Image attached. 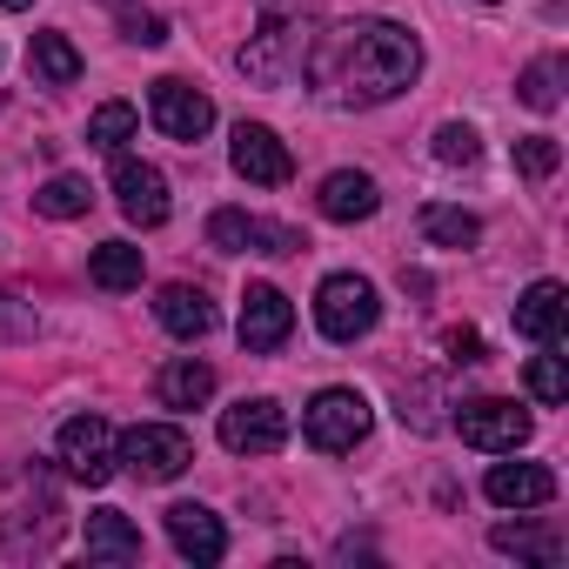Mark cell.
Instances as JSON below:
<instances>
[{
    "label": "cell",
    "instance_id": "6da1fadb",
    "mask_svg": "<svg viewBox=\"0 0 569 569\" xmlns=\"http://www.w3.org/2000/svg\"><path fill=\"white\" fill-rule=\"evenodd\" d=\"M302 74L329 108H382L416 88L422 74V41L396 21H342L336 34L309 41Z\"/></svg>",
    "mask_w": 569,
    "mask_h": 569
},
{
    "label": "cell",
    "instance_id": "7a4b0ae2",
    "mask_svg": "<svg viewBox=\"0 0 569 569\" xmlns=\"http://www.w3.org/2000/svg\"><path fill=\"white\" fill-rule=\"evenodd\" d=\"M309 41H316V34H302V21L268 14V21L248 34V48L234 54V68H241L254 88H289V81L302 74V61H309Z\"/></svg>",
    "mask_w": 569,
    "mask_h": 569
},
{
    "label": "cell",
    "instance_id": "3957f363",
    "mask_svg": "<svg viewBox=\"0 0 569 569\" xmlns=\"http://www.w3.org/2000/svg\"><path fill=\"white\" fill-rule=\"evenodd\" d=\"M376 322H382V296L369 274H329L316 289V329L329 342H362Z\"/></svg>",
    "mask_w": 569,
    "mask_h": 569
},
{
    "label": "cell",
    "instance_id": "277c9868",
    "mask_svg": "<svg viewBox=\"0 0 569 569\" xmlns=\"http://www.w3.org/2000/svg\"><path fill=\"white\" fill-rule=\"evenodd\" d=\"M369 422H376V409H369L362 389H322V396L302 409V436H309V449H322V456H349V449L369 436Z\"/></svg>",
    "mask_w": 569,
    "mask_h": 569
},
{
    "label": "cell",
    "instance_id": "5b68a950",
    "mask_svg": "<svg viewBox=\"0 0 569 569\" xmlns=\"http://www.w3.org/2000/svg\"><path fill=\"white\" fill-rule=\"evenodd\" d=\"M114 449H121V462H128L141 482H174V476L194 462V442H188V429H174V422H134L128 436H114Z\"/></svg>",
    "mask_w": 569,
    "mask_h": 569
},
{
    "label": "cell",
    "instance_id": "8992f818",
    "mask_svg": "<svg viewBox=\"0 0 569 569\" xmlns=\"http://www.w3.org/2000/svg\"><path fill=\"white\" fill-rule=\"evenodd\" d=\"M529 409H516V402H502V396H476V402H462L456 409V436L469 442V449H482V456H516L522 442H529Z\"/></svg>",
    "mask_w": 569,
    "mask_h": 569
},
{
    "label": "cell",
    "instance_id": "52a82bcc",
    "mask_svg": "<svg viewBox=\"0 0 569 569\" xmlns=\"http://www.w3.org/2000/svg\"><path fill=\"white\" fill-rule=\"evenodd\" d=\"M208 248L214 254H296L309 248L296 228H281V221H261L248 208H214L208 214Z\"/></svg>",
    "mask_w": 569,
    "mask_h": 569
},
{
    "label": "cell",
    "instance_id": "ba28073f",
    "mask_svg": "<svg viewBox=\"0 0 569 569\" xmlns=\"http://www.w3.org/2000/svg\"><path fill=\"white\" fill-rule=\"evenodd\" d=\"M148 121H154L168 141H201V134L214 128V101H208L194 81H181V74H161V81L148 88Z\"/></svg>",
    "mask_w": 569,
    "mask_h": 569
},
{
    "label": "cell",
    "instance_id": "9c48e42d",
    "mask_svg": "<svg viewBox=\"0 0 569 569\" xmlns=\"http://www.w3.org/2000/svg\"><path fill=\"white\" fill-rule=\"evenodd\" d=\"M61 469H68L74 482H88V489L114 482V469H121L114 429H108L101 416H74V422H61Z\"/></svg>",
    "mask_w": 569,
    "mask_h": 569
},
{
    "label": "cell",
    "instance_id": "30bf717a",
    "mask_svg": "<svg viewBox=\"0 0 569 569\" xmlns=\"http://www.w3.org/2000/svg\"><path fill=\"white\" fill-rule=\"evenodd\" d=\"M281 442H289V409H281V402L248 396V402L221 409V449H234V456H274Z\"/></svg>",
    "mask_w": 569,
    "mask_h": 569
},
{
    "label": "cell",
    "instance_id": "8fae6325",
    "mask_svg": "<svg viewBox=\"0 0 569 569\" xmlns=\"http://www.w3.org/2000/svg\"><path fill=\"white\" fill-rule=\"evenodd\" d=\"M234 329H241V349L248 356H274L281 342L296 336V302L281 296L274 281H254V289L241 296V322Z\"/></svg>",
    "mask_w": 569,
    "mask_h": 569
},
{
    "label": "cell",
    "instance_id": "7c38bea8",
    "mask_svg": "<svg viewBox=\"0 0 569 569\" xmlns=\"http://www.w3.org/2000/svg\"><path fill=\"white\" fill-rule=\"evenodd\" d=\"M228 161H234V174H241V181H254V188H281V181L296 174L289 141H281L274 128H261V121H241V128H234Z\"/></svg>",
    "mask_w": 569,
    "mask_h": 569
},
{
    "label": "cell",
    "instance_id": "4fadbf2b",
    "mask_svg": "<svg viewBox=\"0 0 569 569\" xmlns=\"http://www.w3.org/2000/svg\"><path fill=\"white\" fill-rule=\"evenodd\" d=\"M114 201L134 228H161L168 221V174L154 161H134V154H114Z\"/></svg>",
    "mask_w": 569,
    "mask_h": 569
},
{
    "label": "cell",
    "instance_id": "5bb4252c",
    "mask_svg": "<svg viewBox=\"0 0 569 569\" xmlns=\"http://www.w3.org/2000/svg\"><path fill=\"white\" fill-rule=\"evenodd\" d=\"M482 496L496 509H542V502H556V476L542 462H496L482 476Z\"/></svg>",
    "mask_w": 569,
    "mask_h": 569
},
{
    "label": "cell",
    "instance_id": "9a60e30c",
    "mask_svg": "<svg viewBox=\"0 0 569 569\" xmlns=\"http://www.w3.org/2000/svg\"><path fill=\"white\" fill-rule=\"evenodd\" d=\"M168 542H174L188 562H221V556H228V529H221V516L201 509V502H174V509H168Z\"/></svg>",
    "mask_w": 569,
    "mask_h": 569
},
{
    "label": "cell",
    "instance_id": "2e32d148",
    "mask_svg": "<svg viewBox=\"0 0 569 569\" xmlns=\"http://www.w3.org/2000/svg\"><path fill=\"white\" fill-rule=\"evenodd\" d=\"M562 322H569V296H562V281H529V289L516 296V336H522V342L556 349Z\"/></svg>",
    "mask_w": 569,
    "mask_h": 569
},
{
    "label": "cell",
    "instance_id": "e0dca14e",
    "mask_svg": "<svg viewBox=\"0 0 569 569\" xmlns=\"http://www.w3.org/2000/svg\"><path fill=\"white\" fill-rule=\"evenodd\" d=\"M316 208L329 214V221H369L376 208H382V188H376V174H362V168H336L329 181H322V194H316Z\"/></svg>",
    "mask_w": 569,
    "mask_h": 569
},
{
    "label": "cell",
    "instance_id": "ac0fdd59",
    "mask_svg": "<svg viewBox=\"0 0 569 569\" xmlns=\"http://www.w3.org/2000/svg\"><path fill=\"white\" fill-rule=\"evenodd\" d=\"M154 316H161V329H168L174 342H201V336L214 329V302H208L201 289H188V281H168V289L154 296Z\"/></svg>",
    "mask_w": 569,
    "mask_h": 569
},
{
    "label": "cell",
    "instance_id": "d6986e66",
    "mask_svg": "<svg viewBox=\"0 0 569 569\" xmlns=\"http://www.w3.org/2000/svg\"><path fill=\"white\" fill-rule=\"evenodd\" d=\"M81 542H88L94 562H141V529H134V516H121V509H94L88 529H81Z\"/></svg>",
    "mask_w": 569,
    "mask_h": 569
},
{
    "label": "cell",
    "instance_id": "ffe728a7",
    "mask_svg": "<svg viewBox=\"0 0 569 569\" xmlns=\"http://www.w3.org/2000/svg\"><path fill=\"white\" fill-rule=\"evenodd\" d=\"M141 248L134 241H101L94 254H88V281L94 289H108V296H128V289H141Z\"/></svg>",
    "mask_w": 569,
    "mask_h": 569
},
{
    "label": "cell",
    "instance_id": "44dd1931",
    "mask_svg": "<svg viewBox=\"0 0 569 569\" xmlns=\"http://www.w3.org/2000/svg\"><path fill=\"white\" fill-rule=\"evenodd\" d=\"M154 389H161V402H168V409H201V402L214 396V369H208L201 356H174V362L161 369V382H154Z\"/></svg>",
    "mask_w": 569,
    "mask_h": 569
},
{
    "label": "cell",
    "instance_id": "7402d4cb",
    "mask_svg": "<svg viewBox=\"0 0 569 569\" xmlns=\"http://www.w3.org/2000/svg\"><path fill=\"white\" fill-rule=\"evenodd\" d=\"M28 68H34V81H48V88H74V81H81V48L48 28V34H34Z\"/></svg>",
    "mask_w": 569,
    "mask_h": 569
},
{
    "label": "cell",
    "instance_id": "603a6c76",
    "mask_svg": "<svg viewBox=\"0 0 569 569\" xmlns=\"http://www.w3.org/2000/svg\"><path fill=\"white\" fill-rule=\"evenodd\" d=\"M489 542L502 556H529V562H562V529H536V522H496Z\"/></svg>",
    "mask_w": 569,
    "mask_h": 569
},
{
    "label": "cell",
    "instance_id": "cb8c5ba5",
    "mask_svg": "<svg viewBox=\"0 0 569 569\" xmlns=\"http://www.w3.org/2000/svg\"><path fill=\"white\" fill-rule=\"evenodd\" d=\"M416 221H422V234H429L436 248H476V241H482V221H476L469 208H442V201H429Z\"/></svg>",
    "mask_w": 569,
    "mask_h": 569
},
{
    "label": "cell",
    "instance_id": "d4e9b609",
    "mask_svg": "<svg viewBox=\"0 0 569 569\" xmlns=\"http://www.w3.org/2000/svg\"><path fill=\"white\" fill-rule=\"evenodd\" d=\"M34 208H41L48 221H81V214L94 208V188H88V174H54V181L34 194Z\"/></svg>",
    "mask_w": 569,
    "mask_h": 569
},
{
    "label": "cell",
    "instance_id": "484cf974",
    "mask_svg": "<svg viewBox=\"0 0 569 569\" xmlns=\"http://www.w3.org/2000/svg\"><path fill=\"white\" fill-rule=\"evenodd\" d=\"M134 128H141V114H134L128 101H101V108L88 114V141H94L101 154H121V148L134 141Z\"/></svg>",
    "mask_w": 569,
    "mask_h": 569
},
{
    "label": "cell",
    "instance_id": "4316f807",
    "mask_svg": "<svg viewBox=\"0 0 569 569\" xmlns=\"http://www.w3.org/2000/svg\"><path fill=\"white\" fill-rule=\"evenodd\" d=\"M516 94H522V108H536V114H549V108L562 101V61H556V54H542V61H529V68H522V81H516Z\"/></svg>",
    "mask_w": 569,
    "mask_h": 569
},
{
    "label": "cell",
    "instance_id": "83f0119b",
    "mask_svg": "<svg viewBox=\"0 0 569 569\" xmlns=\"http://www.w3.org/2000/svg\"><path fill=\"white\" fill-rule=\"evenodd\" d=\"M556 168H562V141H556V134H522V141H516V174L549 181Z\"/></svg>",
    "mask_w": 569,
    "mask_h": 569
},
{
    "label": "cell",
    "instance_id": "f1b7e54d",
    "mask_svg": "<svg viewBox=\"0 0 569 569\" xmlns=\"http://www.w3.org/2000/svg\"><path fill=\"white\" fill-rule=\"evenodd\" d=\"M34 336H41V316H34V302H21V296H8V289H0V349L34 342Z\"/></svg>",
    "mask_w": 569,
    "mask_h": 569
},
{
    "label": "cell",
    "instance_id": "f546056e",
    "mask_svg": "<svg viewBox=\"0 0 569 569\" xmlns=\"http://www.w3.org/2000/svg\"><path fill=\"white\" fill-rule=\"evenodd\" d=\"M476 154H482V141H476L469 121H442V128H436V161H442V168H469Z\"/></svg>",
    "mask_w": 569,
    "mask_h": 569
},
{
    "label": "cell",
    "instance_id": "4dcf8cb0",
    "mask_svg": "<svg viewBox=\"0 0 569 569\" xmlns=\"http://www.w3.org/2000/svg\"><path fill=\"white\" fill-rule=\"evenodd\" d=\"M522 382H529V396H536L542 409H556V402L569 396V369H562V356H536Z\"/></svg>",
    "mask_w": 569,
    "mask_h": 569
},
{
    "label": "cell",
    "instance_id": "1f68e13d",
    "mask_svg": "<svg viewBox=\"0 0 569 569\" xmlns=\"http://www.w3.org/2000/svg\"><path fill=\"white\" fill-rule=\"evenodd\" d=\"M121 34H128L134 48H161V41H168V21H161V14H134V8H128V14H121Z\"/></svg>",
    "mask_w": 569,
    "mask_h": 569
},
{
    "label": "cell",
    "instance_id": "d6a6232c",
    "mask_svg": "<svg viewBox=\"0 0 569 569\" xmlns=\"http://www.w3.org/2000/svg\"><path fill=\"white\" fill-rule=\"evenodd\" d=\"M429 402H436V396H429V382H416V389H402V422H409V429H436V416H429Z\"/></svg>",
    "mask_w": 569,
    "mask_h": 569
},
{
    "label": "cell",
    "instance_id": "836d02e7",
    "mask_svg": "<svg viewBox=\"0 0 569 569\" xmlns=\"http://www.w3.org/2000/svg\"><path fill=\"white\" fill-rule=\"evenodd\" d=\"M442 349H449V362H456V369H462V362H482V336H476V329H449V336H442Z\"/></svg>",
    "mask_w": 569,
    "mask_h": 569
},
{
    "label": "cell",
    "instance_id": "e575fe53",
    "mask_svg": "<svg viewBox=\"0 0 569 569\" xmlns=\"http://www.w3.org/2000/svg\"><path fill=\"white\" fill-rule=\"evenodd\" d=\"M0 8H8V14H21V8H34V0H0Z\"/></svg>",
    "mask_w": 569,
    "mask_h": 569
},
{
    "label": "cell",
    "instance_id": "d590c367",
    "mask_svg": "<svg viewBox=\"0 0 569 569\" xmlns=\"http://www.w3.org/2000/svg\"><path fill=\"white\" fill-rule=\"evenodd\" d=\"M114 8H128V0H114Z\"/></svg>",
    "mask_w": 569,
    "mask_h": 569
},
{
    "label": "cell",
    "instance_id": "8d00e7d4",
    "mask_svg": "<svg viewBox=\"0 0 569 569\" xmlns=\"http://www.w3.org/2000/svg\"><path fill=\"white\" fill-rule=\"evenodd\" d=\"M489 8H496V0H489Z\"/></svg>",
    "mask_w": 569,
    "mask_h": 569
}]
</instances>
